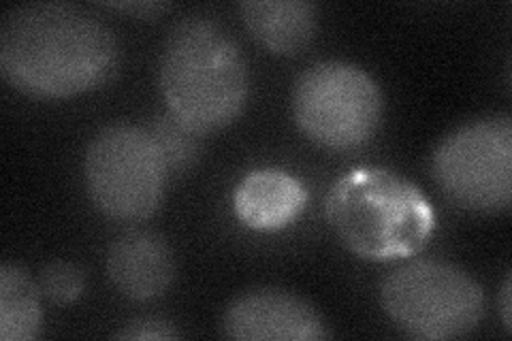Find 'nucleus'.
Masks as SVG:
<instances>
[{
	"instance_id": "nucleus-8",
	"label": "nucleus",
	"mask_w": 512,
	"mask_h": 341,
	"mask_svg": "<svg viewBox=\"0 0 512 341\" xmlns=\"http://www.w3.org/2000/svg\"><path fill=\"white\" fill-rule=\"evenodd\" d=\"M222 333L242 341H320L331 337L325 318L284 288H252L235 297L222 316Z\"/></svg>"
},
{
	"instance_id": "nucleus-14",
	"label": "nucleus",
	"mask_w": 512,
	"mask_h": 341,
	"mask_svg": "<svg viewBox=\"0 0 512 341\" xmlns=\"http://www.w3.org/2000/svg\"><path fill=\"white\" fill-rule=\"evenodd\" d=\"M41 295L54 305H71L86 290V273L69 261H54L39 273Z\"/></svg>"
},
{
	"instance_id": "nucleus-7",
	"label": "nucleus",
	"mask_w": 512,
	"mask_h": 341,
	"mask_svg": "<svg viewBox=\"0 0 512 341\" xmlns=\"http://www.w3.org/2000/svg\"><path fill=\"white\" fill-rule=\"evenodd\" d=\"M431 177L455 205L504 214L512 203V120L478 118L448 133L431 156Z\"/></svg>"
},
{
	"instance_id": "nucleus-1",
	"label": "nucleus",
	"mask_w": 512,
	"mask_h": 341,
	"mask_svg": "<svg viewBox=\"0 0 512 341\" xmlns=\"http://www.w3.org/2000/svg\"><path fill=\"white\" fill-rule=\"evenodd\" d=\"M120 45L99 15L71 3H28L0 24V71L35 99H69L109 84Z\"/></svg>"
},
{
	"instance_id": "nucleus-5",
	"label": "nucleus",
	"mask_w": 512,
	"mask_h": 341,
	"mask_svg": "<svg viewBox=\"0 0 512 341\" xmlns=\"http://www.w3.org/2000/svg\"><path fill=\"white\" fill-rule=\"evenodd\" d=\"M84 175L96 209L120 222H141L163 203L169 167L148 128L118 122L88 143Z\"/></svg>"
},
{
	"instance_id": "nucleus-9",
	"label": "nucleus",
	"mask_w": 512,
	"mask_h": 341,
	"mask_svg": "<svg viewBox=\"0 0 512 341\" xmlns=\"http://www.w3.org/2000/svg\"><path fill=\"white\" fill-rule=\"evenodd\" d=\"M105 269L120 295L131 301H152L171 288L175 256L163 235L131 229L111 241Z\"/></svg>"
},
{
	"instance_id": "nucleus-17",
	"label": "nucleus",
	"mask_w": 512,
	"mask_h": 341,
	"mask_svg": "<svg viewBox=\"0 0 512 341\" xmlns=\"http://www.w3.org/2000/svg\"><path fill=\"white\" fill-rule=\"evenodd\" d=\"M510 275L504 282V288H502V295H500V307H502V320H504V327L506 331H510Z\"/></svg>"
},
{
	"instance_id": "nucleus-4",
	"label": "nucleus",
	"mask_w": 512,
	"mask_h": 341,
	"mask_svg": "<svg viewBox=\"0 0 512 341\" xmlns=\"http://www.w3.org/2000/svg\"><path fill=\"white\" fill-rule=\"evenodd\" d=\"M380 303L399 331L423 341L470 335L487 310L483 286L438 258H416L384 275Z\"/></svg>"
},
{
	"instance_id": "nucleus-11",
	"label": "nucleus",
	"mask_w": 512,
	"mask_h": 341,
	"mask_svg": "<svg viewBox=\"0 0 512 341\" xmlns=\"http://www.w3.org/2000/svg\"><path fill=\"white\" fill-rule=\"evenodd\" d=\"M239 11L250 35L274 54L295 56L316 37L318 7L310 0H246Z\"/></svg>"
},
{
	"instance_id": "nucleus-15",
	"label": "nucleus",
	"mask_w": 512,
	"mask_h": 341,
	"mask_svg": "<svg viewBox=\"0 0 512 341\" xmlns=\"http://www.w3.org/2000/svg\"><path fill=\"white\" fill-rule=\"evenodd\" d=\"M118 339H180L182 333L175 324L160 316H139L116 333Z\"/></svg>"
},
{
	"instance_id": "nucleus-13",
	"label": "nucleus",
	"mask_w": 512,
	"mask_h": 341,
	"mask_svg": "<svg viewBox=\"0 0 512 341\" xmlns=\"http://www.w3.org/2000/svg\"><path fill=\"white\" fill-rule=\"evenodd\" d=\"M148 131L158 141L160 150L165 154L169 173H184L188 171L199 156V143L195 133H190L178 120L173 118H160L154 122Z\"/></svg>"
},
{
	"instance_id": "nucleus-10",
	"label": "nucleus",
	"mask_w": 512,
	"mask_h": 341,
	"mask_svg": "<svg viewBox=\"0 0 512 341\" xmlns=\"http://www.w3.org/2000/svg\"><path fill=\"white\" fill-rule=\"evenodd\" d=\"M308 203V192L282 169L250 171L235 188V214L254 231H278L293 224Z\"/></svg>"
},
{
	"instance_id": "nucleus-2",
	"label": "nucleus",
	"mask_w": 512,
	"mask_h": 341,
	"mask_svg": "<svg viewBox=\"0 0 512 341\" xmlns=\"http://www.w3.org/2000/svg\"><path fill=\"white\" fill-rule=\"evenodd\" d=\"M160 92L171 118L195 135L233 124L248 103L250 77L242 47L212 18L173 26L160 56Z\"/></svg>"
},
{
	"instance_id": "nucleus-16",
	"label": "nucleus",
	"mask_w": 512,
	"mask_h": 341,
	"mask_svg": "<svg viewBox=\"0 0 512 341\" xmlns=\"http://www.w3.org/2000/svg\"><path fill=\"white\" fill-rule=\"evenodd\" d=\"M107 7L128 11V13L137 15V18H156L158 13L167 11L171 5L158 3V0H154V3H148V0H139V3H107Z\"/></svg>"
},
{
	"instance_id": "nucleus-6",
	"label": "nucleus",
	"mask_w": 512,
	"mask_h": 341,
	"mask_svg": "<svg viewBox=\"0 0 512 341\" xmlns=\"http://www.w3.org/2000/svg\"><path fill=\"white\" fill-rule=\"evenodd\" d=\"M384 96L359 64L320 60L303 71L293 90V116L301 133L320 148L352 150L380 128Z\"/></svg>"
},
{
	"instance_id": "nucleus-12",
	"label": "nucleus",
	"mask_w": 512,
	"mask_h": 341,
	"mask_svg": "<svg viewBox=\"0 0 512 341\" xmlns=\"http://www.w3.org/2000/svg\"><path fill=\"white\" fill-rule=\"evenodd\" d=\"M43 310L39 282L15 265L0 267V339L32 341L41 335Z\"/></svg>"
},
{
	"instance_id": "nucleus-3",
	"label": "nucleus",
	"mask_w": 512,
	"mask_h": 341,
	"mask_svg": "<svg viewBox=\"0 0 512 341\" xmlns=\"http://www.w3.org/2000/svg\"><path fill=\"white\" fill-rule=\"evenodd\" d=\"M325 216L352 254L376 263L421 252L436 226L423 190L384 167H355L340 175L327 192Z\"/></svg>"
}]
</instances>
